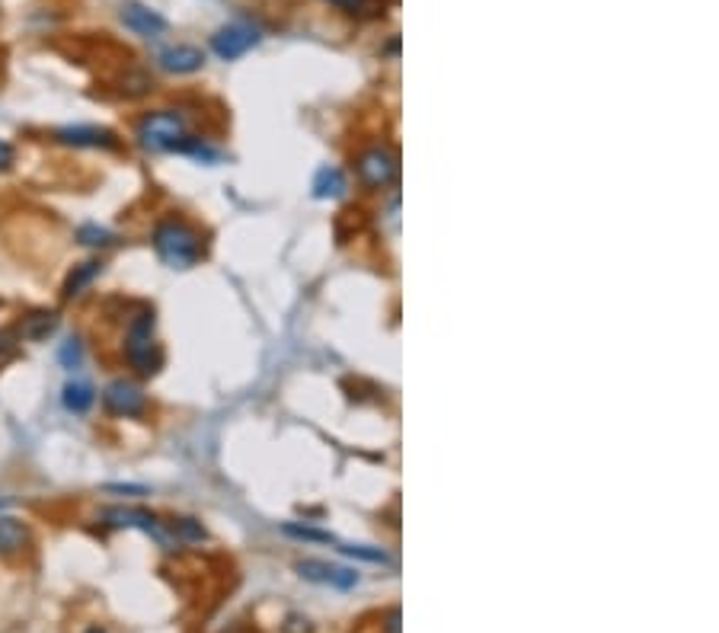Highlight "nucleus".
Returning <instances> with one entry per match:
<instances>
[{
  "label": "nucleus",
  "mask_w": 719,
  "mask_h": 633,
  "mask_svg": "<svg viewBox=\"0 0 719 633\" xmlns=\"http://www.w3.org/2000/svg\"><path fill=\"white\" fill-rule=\"evenodd\" d=\"M135 138L144 151H154V154H205V144L202 138H195L189 132V119L183 112L176 109H154L141 116L138 128H135Z\"/></svg>",
  "instance_id": "nucleus-1"
},
{
  "label": "nucleus",
  "mask_w": 719,
  "mask_h": 633,
  "mask_svg": "<svg viewBox=\"0 0 719 633\" xmlns=\"http://www.w3.org/2000/svg\"><path fill=\"white\" fill-rule=\"evenodd\" d=\"M151 243L160 256V263H167L170 269H189L202 259V237L192 224L179 218H163L154 224Z\"/></svg>",
  "instance_id": "nucleus-2"
},
{
  "label": "nucleus",
  "mask_w": 719,
  "mask_h": 633,
  "mask_svg": "<svg viewBox=\"0 0 719 633\" xmlns=\"http://www.w3.org/2000/svg\"><path fill=\"white\" fill-rule=\"evenodd\" d=\"M125 359L138 375L151 378L163 365V352L154 339V314H138L125 333Z\"/></svg>",
  "instance_id": "nucleus-3"
},
{
  "label": "nucleus",
  "mask_w": 719,
  "mask_h": 633,
  "mask_svg": "<svg viewBox=\"0 0 719 633\" xmlns=\"http://www.w3.org/2000/svg\"><path fill=\"white\" fill-rule=\"evenodd\" d=\"M103 522L112 525V528H138L144 534H151V538L163 547V550H176L179 547V538L176 531L163 522V518L151 509H138V506H112L103 512Z\"/></svg>",
  "instance_id": "nucleus-4"
},
{
  "label": "nucleus",
  "mask_w": 719,
  "mask_h": 633,
  "mask_svg": "<svg viewBox=\"0 0 719 633\" xmlns=\"http://www.w3.org/2000/svg\"><path fill=\"white\" fill-rule=\"evenodd\" d=\"M263 42V29L250 20H234V23H224L215 36H211V52H215L221 61H237L247 52Z\"/></svg>",
  "instance_id": "nucleus-5"
},
{
  "label": "nucleus",
  "mask_w": 719,
  "mask_h": 633,
  "mask_svg": "<svg viewBox=\"0 0 719 633\" xmlns=\"http://www.w3.org/2000/svg\"><path fill=\"white\" fill-rule=\"evenodd\" d=\"M103 410L116 419H141L147 413V394L144 387L128 381V378H116L103 387Z\"/></svg>",
  "instance_id": "nucleus-6"
},
{
  "label": "nucleus",
  "mask_w": 719,
  "mask_h": 633,
  "mask_svg": "<svg viewBox=\"0 0 719 633\" xmlns=\"http://www.w3.org/2000/svg\"><path fill=\"white\" fill-rule=\"evenodd\" d=\"M355 170H358V180H362L368 189H384V186H390L397 180L400 160L390 148H371V151H365L362 157H358Z\"/></svg>",
  "instance_id": "nucleus-7"
},
{
  "label": "nucleus",
  "mask_w": 719,
  "mask_h": 633,
  "mask_svg": "<svg viewBox=\"0 0 719 633\" xmlns=\"http://www.w3.org/2000/svg\"><path fill=\"white\" fill-rule=\"evenodd\" d=\"M55 141L64 144V148H90V151H112V148H119L116 132H109V128H100V125H68V128H58Z\"/></svg>",
  "instance_id": "nucleus-8"
},
{
  "label": "nucleus",
  "mask_w": 719,
  "mask_h": 633,
  "mask_svg": "<svg viewBox=\"0 0 719 633\" xmlns=\"http://www.w3.org/2000/svg\"><path fill=\"white\" fill-rule=\"evenodd\" d=\"M298 576L307 579V582H317V586H333V589H355L358 586V573L349 570V566H336V563H326V560H301L298 566Z\"/></svg>",
  "instance_id": "nucleus-9"
},
{
  "label": "nucleus",
  "mask_w": 719,
  "mask_h": 633,
  "mask_svg": "<svg viewBox=\"0 0 719 633\" xmlns=\"http://www.w3.org/2000/svg\"><path fill=\"white\" fill-rule=\"evenodd\" d=\"M119 20L128 32H135L141 39H157L167 32V20L147 4H138V0H125L119 7Z\"/></svg>",
  "instance_id": "nucleus-10"
},
{
  "label": "nucleus",
  "mask_w": 719,
  "mask_h": 633,
  "mask_svg": "<svg viewBox=\"0 0 719 633\" xmlns=\"http://www.w3.org/2000/svg\"><path fill=\"white\" fill-rule=\"evenodd\" d=\"M157 68L167 74H195L205 68V52L195 45H170L157 55Z\"/></svg>",
  "instance_id": "nucleus-11"
},
{
  "label": "nucleus",
  "mask_w": 719,
  "mask_h": 633,
  "mask_svg": "<svg viewBox=\"0 0 719 633\" xmlns=\"http://www.w3.org/2000/svg\"><path fill=\"white\" fill-rule=\"evenodd\" d=\"M29 525L16 515H0V557H16L29 547Z\"/></svg>",
  "instance_id": "nucleus-12"
},
{
  "label": "nucleus",
  "mask_w": 719,
  "mask_h": 633,
  "mask_svg": "<svg viewBox=\"0 0 719 633\" xmlns=\"http://www.w3.org/2000/svg\"><path fill=\"white\" fill-rule=\"evenodd\" d=\"M61 403H64V410L74 413V416H84L93 410V403H96V387L84 378H74L64 384V394H61Z\"/></svg>",
  "instance_id": "nucleus-13"
},
{
  "label": "nucleus",
  "mask_w": 719,
  "mask_h": 633,
  "mask_svg": "<svg viewBox=\"0 0 719 633\" xmlns=\"http://www.w3.org/2000/svg\"><path fill=\"white\" fill-rule=\"evenodd\" d=\"M100 272H103V263H96V259L74 266L68 279H64V291H61V295L68 298V301H71V298H80L96 279H100Z\"/></svg>",
  "instance_id": "nucleus-14"
},
{
  "label": "nucleus",
  "mask_w": 719,
  "mask_h": 633,
  "mask_svg": "<svg viewBox=\"0 0 719 633\" xmlns=\"http://www.w3.org/2000/svg\"><path fill=\"white\" fill-rule=\"evenodd\" d=\"M314 196L317 199H339L346 196V176L339 167H323L314 176Z\"/></svg>",
  "instance_id": "nucleus-15"
},
{
  "label": "nucleus",
  "mask_w": 719,
  "mask_h": 633,
  "mask_svg": "<svg viewBox=\"0 0 719 633\" xmlns=\"http://www.w3.org/2000/svg\"><path fill=\"white\" fill-rule=\"evenodd\" d=\"M55 327H58V317H55L52 311H39V314L26 317V323L20 327V333H23L26 339H32V343H39V339H48V336H52Z\"/></svg>",
  "instance_id": "nucleus-16"
},
{
  "label": "nucleus",
  "mask_w": 719,
  "mask_h": 633,
  "mask_svg": "<svg viewBox=\"0 0 719 633\" xmlns=\"http://www.w3.org/2000/svg\"><path fill=\"white\" fill-rule=\"evenodd\" d=\"M77 243L80 247H90V250H103V247H112V243H116V234L106 231L100 224H84V227H77Z\"/></svg>",
  "instance_id": "nucleus-17"
},
{
  "label": "nucleus",
  "mask_w": 719,
  "mask_h": 633,
  "mask_svg": "<svg viewBox=\"0 0 719 633\" xmlns=\"http://www.w3.org/2000/svg\"><path fill=\"white\" fill-rule=\"evenodd\" d=\"M58 362L64 368H80V362H84V343H80V336H71V339H64V346L58 349Z\"/></svg>",
  "instance_id": "nucleus-18"
},
{
  "label": "nucleus",
  "mask_w": 719,
  "mask_h": 633,
  "mask_svg": "<svg viewBox=\"0 0 719 633\" xmlns=\"http://www.w3.org/2000/svg\"><path fill=\"white\" fill-rule=\"evenodd\" d=\"M282 534L298 541H320V544H339L330 531H317V528H301V525H282Z\"/></svg>",
  "instance_id": "nucleus-19"
},
{
  "label": "nucleus",
  "mask_w": 719,
  "mask_h": 633,
  "mask_svg": "<svg viewBox=\"0 0 719 633\" xmlns=\"http://www.w3.org/2000/svg\"><path fill=\"white\" fill-rule=\"evenodd\" d=\"M336 550H342V554H349V557H358V560H368V563H390V557L378 547L371 550V547H362V544H336Z\"/></svg>",
  "instance_id": "nucleus-20"
},
{
  "label": "nucleus",
  "mask_w": 719,
  "mask_h": 633,
  "mask_svg": "<svg viewBox=\"0 0 719 633\" xmlns=\"http://www.w3.org/2000/svg\"><path fill=\"white\" fill-rule=\"evenodd\" d=\"M13 164H16V148L7 138H0V173H7Z\"/></svg>",
  "instance_id": "nucleus-21"
},
{
  "label": "nucleus",
  "mask_w": 719,
  "mask_h": 633,
  "mask_svg": "<svg viewBox=\"0 0 719 633\" xmlns=\"http://www.w3.org/2000/svg\"><path fill=\"white\" fill-rule=\"evenodd\" d=\"M106 493H122V496H144L147 486H132V483H109L103 486Z\"/></svg>",
  "instance_id": "nucleus-22"
},
{
  "label": "nucleus",
  "mask_w": 719,
  "mask_h": 633,
  "mask_svg": "<svg viewBox=\"0 0 719 633\" xmlns=\"http://www.w3.org/2000/svg\"><path fill=\"white\" fill-rule=\"evenodd\" d=\"M326 4H333V7L346 10V13H362V10H368V0H326Z\"/></svg>",
  "instance_id": "nucleus-23"
},
{
  "label": "nucleus",
  "mask_w": 719,
  "mask_h": 633,
  "mask_svg": "<svg viewBox=\"0 0 719 633\" xmlns=\"http://www.w3.org/2000/svg\"><path fill=\"white\" fill-rule=\"evenodd\" d=\"M84 633H109L106 627H90V630H84Z\"/></svg>",
  "instance_id": "nucleus-24"
},
{
  "label": "nucleus",
  "mask_w": 719,
  "mask_h": 633,
  "mask_svg": "<svg viewBox=\"0 0 719 633\" xmlns=\"http://www.w3.org/2000/svg\"><path fill=\"white\" fill-rule=\"evenodd\" d=\"M7 506V499H0V509H4Z\"/></svg>",
  "instance_id": "nucleus-25"
}]
</instances>
